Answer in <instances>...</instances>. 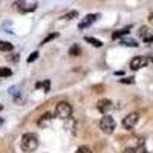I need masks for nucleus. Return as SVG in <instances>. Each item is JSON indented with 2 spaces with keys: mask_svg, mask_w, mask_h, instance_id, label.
<instances>
[{
  "mask_svg": "<svg viewBox=\"0 0 153 153\" xmlns=\"http://www.w3.org/2000/svg\"><path fill=\"white\" fill-rule=\"evenodd\" d=\"M139 121V113L138 112H132V113H129L127 117H124V120H123V127L126 130H132L133 127L136 126V123Z\"/></svg>",
  "mask_w": 153,
  "mask_h": 153,
  "instance_id": "nucleus-4",
  "label": "nucleus"
},
{
  "mask_svg": "<svg viewBox=\"0 0 153 153\" xmlns=\"http://www.w3.org/2000/svg\"><path fill=\"white\" fill-rule=\"evenodd\" d=\"M72 115V106L66 101H60V103L55 106V117L60 120H68Z\"/></svg>",
  "mask_w": 153,
  "mask_h": 153,
  "instance_id": "nucleus-2",
  "label": "nucleus"
},
{
  "mask_svg": "<svg viewBox=\"0 0 153 153\" xmlns=\"http://www.w3.org/2000/svg\"><path fill=\"white\" fill-rule=\"evenodd\" d=\"M132 29V26H126L124 29H118V31H115L113 34H112V38L113 40H117V38H121V37H124V35H127L129 34V31Z\"/></svg>",
  "mask_w": 153,
  "mask_h": 153,
  "instance_id": "nucleus-9",
  "label": "nucleus"
},
{
  "mask_svg": "<svg viewBox=\"0 0 153 153\" xmlns=\"http://www.w3.org/2000/svg\"><path fill=\"white\" fill-rule=\"evenodd\" d=\"M54 117H52V113H49V112H46V113H43L42 115V118L40 120H38V126H40V127H43L45 124H48L51 120H52Z\"/></svg>",
  "mask_w": 153,
  "mask_h": 153,
  "instance_id": "nucleus-10",
  "label": "nucleus"
},
{
  "mask_svg": "<svg viewBox=\"0 0 153 153\" xmlns=\"http://www.w3.org/2000/svg\"><path fill=\"white\" fill-rule=\"evenodd\" d=\"M58 37V32H52V34H49V35H46L45 38H43V42L40 43V45H46V43H49L51 40H54V38H57Z\"/></svg>",
  "mask_w": 153,
  "mask_h": 153,
  "instance_id": "nucleus-15",
  "label": "nucleus"
},
{
  "mask_svg": "<svg viewBox=\"0 0 153 153\" xmlns=\"http://www.w3.org/2000/svg\"><path fill=\"white\" fill-rule=\"evenodd\" d=\"M2 123H3V120H0V124H2Z\"/></svg>",
  "mask_w": 153,
  "mask_h": 153,
  "instance_id": "nucleus-27",
  "label": "nucleus"
},
{
  "mask_svg": "<svg viewBox=\"0 0 153 153\" xmlns=\"http://www.w3.org/2000/svg\"><path fill=\"white\" fill-rule=\"evenodd\" d=\"M20 147H22L23 152H26V153H31V152L37 150V147H38V138H37V135H34V133H25L22 136Z\"/></svg>",
  "mask_w": 153,
  "mask_h": 153,
  "instance_id": "nucleus-1",
  "label": "nucleus"
},
{
  "mask_svg": "<svg viewBox=\"0 0 153 153\" xmlns=\"http://www.w3.org/2000/svg\"><path fill=\"white\" fill-rule=\"evenodd\" d=\"M139 35H141L143 38L149 37L150 35V28L149 26H141V28H139Z\"/></svg>",
  "mask_w": 153,
  "mask_h": 153,
  "instance_id": "nucleus-16",
  "label": "nucleus"
},
{
  "mask_svg": "<svg viewBox=\"0 0 153 153\" xmlns=\"http://www.w3.org/2000/svg\"><path fill=\"white\" fill-rule=\"evenodd\" d=\"M112 109V101L104 98V100H100L98 103H97V110L101 112L103 115H107V112Z\"/></svg>",
  "mask_w": 153,
  "mask_h": 153,
  "instance_id": "nucleus-7",
  "label": "nucleus"
},
{
  "mask_svg": "<svg viewBox=\"0 0 153 153\" xmlns=\"http://www.w3.org/2000/svg\"><path fill=\"white\" fill-rule=\"evenodd\" d=\"M144 43H153V34L144 38Z\"/></svg>",
  "mask_w": 153,
  "mask_h": 153,
  "instance_id": "nucleus-24",
  "label": "nucleus"
},
{
  "mask_svg": "<svg viewBox=\"0 0 153 153\" xmlns=\"http://www.w3.org/2000/svg\"><path fill=\"white\" fill-rule=\"evenodd\" d=\"M76 16H78V12H76V11H71L69 14H66L63 19H65V20H72V19H75Z\"/></svg>",
  "mask_w": 153,
  "mask_h": 153,
  "instance_id": "nucleus-19",
  "label": "nucleus"
},
{
  "mask_svg": "<svg viewBox=\"0 0 153 153\" xmlns=\"http://www.w3.org/2000/svg\"><path fill=\"white\" fill-rule=\"evenodd\" d=\"M100 129H101L103 133H107V135L113 133V130H115V120L112 117H109V115L103 117L101 121H100Z\"/></svg>",
  "mask_w": 153,
  "mask_h": 153,
  "instance_id": "nucleus-3",
  "label": "nucleus"
},
{
  "mask_svg": "<svg viewBox=\"0 0 153 153\" xmlns=\"http://www.w3.org/2000/svg\"><path fill=\"white\" fill-rule=\"evenodd\" d=\"M38 58V52H32L29 57H28V63H32V61H35Z\"/></svg>",
  "mask_w": 153,
  "mask_h": 153,
  "instance_id": "nucleus-20",
  "label": "nucleus"
},
{
  "mask_svg": "<svg viewBox=\"0 0 153 153\" xmlns=\"http://www.w3.org/2000/svg\"><path fill=\"white\" fill-rule=\"evenodd\" d=\"M84 40H86V42H87L89 45L95 46V48H101V46H103V43H101V42L98 40V38H94V37H86Z\"/></svg>",
  "mask_w": 153,
  "mask_h": 153,
  "instance_id": "nucleus-12",
  "label": "nucleus"
},
{
  "mask_svg": "<svg viewBox=\"0 0 153 153\" xmlns=\"http://www.w3.org/2000/svg\"><path fill=\"white\" fill-rule=\"evenodd\" d=\"M149 22H150V23H153V12H152V14L149 16Z\"/></svg>",
  "mask_w": 153,
  "mask_h": 153,
  "instance_id": "nucleus-25",
  "label": "nucleus"
},
{
  "mask_svg": "<svg viewBox=\"0 0 153 153\" xmlns=\"http://www.w3.org/2000/svg\"><path fill=\"white\" fill-rule=\"evenodd\" d=\"M100 19V14H89V16H86L84 19H83V22H80L78 23V29H86V28H89L91 25L95 22V20H98Z\"/></svg>",
  "mask_w": 153,
  "mask_h": 153,
  "instance_id": "nucleus-6",
  "label": "nucleus"
},
{
  "mask_svg": "<svg viewBox=\"0 0 153 153\" xmlns=\"http://www.w3.org/2000/svg\"><path fill=\"white\" fill-rule=\"evenodd\" d=\"M123 153H136V149L135 147H126L123 150Z\"/></svg>",
  "mask_w": 153,
  "mask_h": 153,
  "instance_id": "nucleus-22",
  "label": "nucleus"
},
{
  "mask_svg": "<svg viewBox=\"0 0 153 153\" xmlns=\"http://www.w3.org/2000/svg\"><path fill=\"white\" fill-rule=\"evenodd\" d=\"M42 86L45 87V92H48V91H49V87H51V83H49V80H46V81H45Z\"/></svg>",
  "mask_w": 153,
  "mask_h": 153,
  "instance_id": "nucleus-23",
  "label": "nucleus"
},
{
  "mask_svg": "<svg viewBox=\"0 0 153 153\" xmlns=\"http://www.w3.org/2000/svg\"><path fill=\"white\" fill-rule=\"evenodd\" d=\"M120 83H123V84H133L135 80L133 78H123V80H120Z\"/></svg>",
  "mask_w": 153,
  "mask_h": 153,
  "instance_id": "nucleus-21",
  "label": "nucleus"
},
{
  "mask_svg": "<svg viewBox=\"0 0 153 153\" xmlns=\"http://www.w3.org/2000/svg\"><path fill=\"white\" fill-rule=\"evenodd\" d=\"M69 55H71V57H78V55H81V48H80L78 45L71 46V49H69Z\"/></svg>",
  "mask_w": 153,
  "mask_h": 153,
  "instance_id": "nucleus-11",
  "label": "nucleus"
},
{
  "mask_svg": "<svg viewBox=\"0 0 153 153\" xmlns=\"http://www.w3.org/2000/svg\"><path fill=\"white\" fill-rule=\"evenodd\" d=\"M12 71L9 68H0V76H11Z\"/></svg>",
  "mask_w": 153,
  "mask_h": 153,
  "instance_id": "nucleus-17",
  "label": "nucleus"
},
{
  "mask_svg": "<svg viewBox=\"0 0 153 153\" xmlns=\"http://www.w3.org/2000/svg\"><path fill=\"white\" fill-rule=\"evenodd\" d=\"M0 51H3V52H9V51H12V45L9 42H0Z\"/></svg>",
  "mask_w": 153,
  "mask_h": 153,
  "instance_id": "nucleus-14",
  "label": "nucleus"
},
{
  "mask_svg": "<svg viewBox=\"0 0 153 153\" xmlns=\"http://www.w3.org/2000/svg\"><path fill=\"white\" fill-rule=\"evenodd\" d=\"M149 63V58L147 57H135V58H132V61H130V69L132 71H138V69H141V68H144L146 65Z\"/></svg>",
  "mask_w": 153,
  "mask_h": 153,
  "instance_id": "nucleus-5",
  "label": "nucleus"
},
{
  "mask_svg": "<svg viewBox=\"0 0 153 153\" xmlns=\"http://www.w3.org/2000/svg\"><path fill=\"white\" fill-rule=\"evenodd\" d=\"M76 153H92V150H91V147H87V146H81V147L76 149Z\"/></svg>",
  "mask_w": 153,
  "mask_h": 153,
  "instance_id": "nucleus-18",
  "label": "nucleus"
},
{
  "mask_svg": "<svg viewBox=\"0 0 153 153\" xmlns=\"http://www.w3.org/2000/svg\"><path fill=\"white\" fill-rule=\"evenodd\" d=\"M9 95L14 98V101L16 103H20V97H22V91H20V87L19 86H12V87H9Z\"/></svg>",
  "mask_w": 153,
  "mask_h": 153,
  "instance_id": "nucleus-8",
  "label": "nucleus"
},
{
  "mask_svg": "<svg viewBox=\"0 0 153 153\" xmlns=\"http://www.w3.org/2000/svg\"><path fill=\"white\" fill-rule=\"evenodd\" d=\"M2 109H3V106H2V104H0V110H2Z\"/></svg>",
  "mask_w": 153,
  "mask_h": 153,
  "instance_id": "nucleus-26",
  "label": "nucleus"
},
{
  "mask_svg": "<svg viewBox=\"0 0 153 153\" xmlns=\"http://www.w3.org/2000/svg\"><path fill=\"white\" fill-rule=\"evenodd\" d=\"M123 46H132V48H138V43L133 40V38H123L120 42Z\"/></svg>",
  "mask_w": 153,
  "mask_h": 153,
  "instance_id": "nucleus-13",
  "label": "nucleus"
}]
</instances>
